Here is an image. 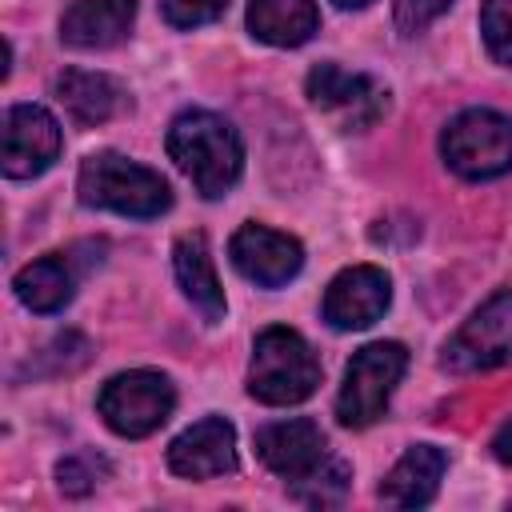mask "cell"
Listing matches in <instances>:
<instances>
[{
	"label": "cell",
	"mask_w": 512,
	"mask_h": 512,
	"mask_svg": "<svg viewBox=\"0 0 512 512\" xmlns=\"http://www.w3.org/2000/svg\"><path fill=\"white\" fill-rule=\"evenodd\" d=\"M172 268H176V280L184 288V296L192 300V308L208 320V324H220L228 304H224V288L216 280V264H212V252H208V240L204 232H184L172 248Z\"/></svg>",
	"instance_id": "17"
},
{
	"label": "cell",
	"mask_w": 512,
	"mask_h": 512,
	"mask_svg": "<svg viewBox=\"0 0 512 512\" xmlns=\"http://www.w3.org/2000/svg\"><path fill=\"white\" fill-rule=\"evenodd\" d=\"M168 156L176 160V168L196 184L200 196L216 200L224 196L240 172H244V144H240V132L208 112V108H188L172 120L168 128Z\"/></svg>",
	"instance_id": "1"
},
{
	"label": "cell",
	"mask_w": 512,
	"mask_h": 512,
	"mask_svg": "<svg viewBox=\"0 0 512 512\" xmlns=\"http://www.w3.org/2000/svg\"><path fill=\"white\" fill-rule=\"evenodd\" d=\"M448 4H452V0H396V28H400L404 36H416V32H424L436 16H444Z\"/></svg>",
	"instance_id": "23"
},
{
	"label": "cell",
	"mask_w": 512,
	"mask_h": 512,
	"mask_svg": "<svg viewBox=\"0 0 512 512\" xmlns=\"http://www.w3.org/2000/svg\"><path fill=\"white\" fill-rule=\"evenodd\" d=\"M76 280H80L76 252H48V256L24 264L12 280V288H16V300L24 308H32L40 316H52L76 296Z\"/></svg>",
	"instance_id": "16"
},
{
	"label": "cell",
	"mask_w": 512,
	"mask_h": 512,
	"mask_svg": "<svg viewBox=\"0 0 512 512\" xmlns=\"http://www.w3.org/2000/svg\"><path fill=\"white\" fill-rule=\"evenodd\" d=\"M228 0H164V20L172 28H200L220 20Z\"/></svg>",
	"instance_id": "22"
},
{
	"label": "cell",
	"mask_w": 512,
	"mask_h": 512,
	"mask_svg": "<svg viewBox=\"0 0 512 512\" xmlns=\"http://www.w3.org/2000/svg\"><path fill=\"white\" fill-rule=\"evenodd\" d=\"M132 20H136V0H72L60 16V40L80 52H100L120 44Z\"/></svg>",
	"instance_id": "14"
},
{
	"label": "cell",
	"mask_w": 512,
	"mask_h": 512,
	"mask_svg": "<svg viewBox=\"0 0 512 512\" xmlns=\"http://www.w3.org/2000/svg\"><path fill=\"white\" fill-rule=\"evenodd\" d=\"M256 456L276 476L304 480L328 460V440H324L316 420L292 416V420H276V424L256 428Z\"/></svg>",
	"instance_id": "12"
},
{
	"label": "cell",
	"mask_w": 512,
	"mask_h": 512,
	"mask_svg": "<svg viewBox=\"0 0 512 512\" xmlns=\"http://www.w3.org/2000/svg\"><path fill=\"white\" fill-rule=\"evenodd\" d=\"M52 88H56V100L64 104V112L72 116V124H80V128H96L128 108V92L104 72L64 68Z\"/></svg>",
	"instance_id": "15"
},
{
	"label": "cell",
	"mask_w": 512,
	"mask_h": 512,
	"mask_svg": "<svg viewBox=\"0 0 512 512\" xmlns=\"http://www.w3.org/2000/svg\"><path fill=\"white\" fill-rule=\"evenodd\" d=\"M444 468H448L444 448H436V444H412L396 460V468L384 476L380 500L388 508H424V504H432Z\"/></svg>",
	"instance_id": "18"
},
{
	"label": "cell",
	"mask_w": 512,
	"mask_h": 512,
	"mask_svg": "<svg viewBox=\"0 0 512 512\" xmlns=\"http://www.w3.org/2000/svg\"><path fill=\"white\" fill-rule=\"evenodd\" d=\"M316 384H320V360L296 328L272 324L256 336L252 364H248V392L260 404H272V408L300 404L316 392Z\"/></svg>",
	"instance_id": "3"
},
{
	"label": "cell",
	"mask_w": 512,
	"mask_h": 512,
	"mask_svg": "<svg viewBox=\"0 0 512 512\" xmlns=\"http://www.w3.org/2000/svg\"><path fill=\"white\" fill-rule=\"evenodd\" d=\"M228 256H232L236 272L248 276L252 284H260V288H280L304 268L300 240L288 236V232H276L268 224H244L232 236Z\"/></svg>",
	"instance_id": "10"
},
{
	"label": "cell",
	"mask_w": 512,
	"mask_h": 512,
	"mask_svg": "<svg viewBox=\"0 0 512 512\" xmlns=\"http://www.w3.org/2000/svg\"><path fill=\"white\" fill-rule=\"evenodd\" d=\"M304 88H308V100L320 112H328L344 132H360L368 124H376L384 116V108H388V88L384 84H376L364 72H348V68H340L332 60L316 64L308 72Z\"/></svg>",
	"instance_id": "8"
},
{
	"label": "cell",
	"mask_w": 512,
	"mask_h": 512,
	"mask_svg": "<svg viewBox=\"0 0 512 512\" xmlns=\"http://www.w3.org/2000/svg\"><path fill=\"white\" fill-rule=\"evenodd\" d=\"M172 408H176V388L164 372H152V368L120 372L96 396V412L104 416V424L128 440L152 436L172 416Z\"/></svg>",
	"instance_id": "6"
},
{
	"label": "cell",
	"mask_w": 512,
	"mask_h": 512,
	"mask_svg": "<svg viewBox=\"0 0 512 512\" xmlns=\"http://www.w3.org/2000/svg\"><path fill=\"white\" fill-rule=\"evenodd\" d=\"M408 368V348L396 340H376L364 344L344 372L340 396H336V420L344 428H368L372 420L384 416L400 376Z\"/></svg>",
	"instance_id": "5"
},
{
	"label": "cell",
	"mask_w": 512,
	"mask_h": 512,
	"mask_svg": "<svg viewBox=\"0 0 512 512\" xmlns=\"http://www.w3.org/2000/svg\"><path fill=\"white\" fill-rule=\"evenodd\" d=\"M344 492H348V464L344 460H332V464L324 460L312 476L296 480V496L304 504H340Z\"/></svg>",
	"instance_id": "21"
},
{
	"label": "cell",
	"mask_w": 512,
	"mask_h": 512,
	"mask_svg": "<svg viewBox=\"0 0 512 512\" xmlns=\"http://www.w3.org/2000/svg\"><path fill=\"white\" fill-rule=\"evenodd\" d=\"M316 0H248V32L272 48H300L316 36Z\"/></svg>",
	"instance_id": "19"
},
{
	"label": "cell",
	"mask_w": 512,
	"mask_h": 512,
	"mask_svg": "<svg viewBox=\"0 0 512 512\" xmlns=\"http://www.w3.org/2000/svg\"><path fill=\"white\" fill-rule=\"evenodd\" d=\"M512 364V288L488 296L444 344L448 372H488Z\"/></svg>",
	"instance_id": "7"
},
{
	"label": "cell",
	"mask_w": 512,
	"mask_h": 512,
	"mask_svg": "<svg viewBox=\"0 0 512 512\" xmlns=\"http://www.w3.org/2000/svg\"><path fill=\"white\" fill-rule=\"evenodd\" d=\"M392 304V280L376 264H352L344 268L328 292H324V320L340 332H356L376 324Z\"/></svg>",
	"instance_id": "11"
},
{
	"label": "cell",
	"mask_w": 512,
	"mask_h": 512,
	"mask_svg": "<svg viewBox=\"0 0 512 512\" xmlns=\"http://www.w3.org/2000/svg\"><path fill=\"white\" fill-rule=\"evenodd\" d=\"M336 8H364V4H372V0H332Z\"/></svg>",
	"instance_id": "26"
},
{
	"label": "cell",
	"mask_w": 512,
	"mask_h": 512,
	"mask_svg": "<svg viewBox=\"0 0 512 512\" xmlns=\"http://www.w3.org/2000/svg\"><path fill=\"white\" fill-rule=\"evenodd\" d=\"M492 456L500 460V464H512V416L500 424V432L492 436Z\"/></svg>",
	"instance_id": "25"
},
{
	"label": "cell",
	"mask_w": 512,
	"mask_h": 512,
	"mask_svg": "<svg viewBox=\"0 0 512 512\" xmlns=\"http://www.w3.org/2000/svg\"><path fill=\"white\" fill-rule=\"evenodd\" d=\"M76 192H80L84 208H104V212H120V216H136V220H152L172 208L168 180L128 156H116V152L88 156L80 164Z\"/></svg>",
	"instance_id": "2"
},
{
	"label": "cell",
	"mask_w": 512,
	"mask_h": 512,
	"mask_svg": "<svg viewBox=\"0 0 512 512\" xmlns=\"http://www.w3.org/2000/svg\"><path fill=\"white\" fill-rule=\"evenodd\" d=\"M56 480H60V488H64L68 496L92 492V484H96L92 460H88V456H68V460H60V464H56Z\"/></svg>",
	"instance_id": "24"
},
{
	"label": "cell",
	"mask_w": 512,
	"mask_h": 512,
	"mask_svg": "<svg viewBox=\"0 0 512 512\" xmlns=\"http://www.w3.org/2000/svg\"><path fill=\"white\" fill-rule=\"evenodd\" d=\"M480 32L484 48L496 64L512 68V0H484L480 8Z\"/></svg>",
	"instance_id": "20"
},
{
	"label": "cell",
	"mask_w": 512,
	"mask_h": 512,
	"mask_svg": "<svg viewBox=\"0 0 512 512\" xmlns=\"http://www.w3.org/2000/svg\"><path fill=\"white\" fill-rule=\"evenodd\" d=\"M60 124L40 104H12L4 112V176L32 180L48 172L60 156Z\"/></svg>",
	"instance_id": "9"
},
{
	"label": "cell",
	"mask_w": 512,
	"mask_h": 512,
	"mask_svg": "<svg viewBox=\"0 0 512 512\" xmlns=\"http://www.w3.org/2000/svg\"><path fill=\"white\" fill-rule=\"evenodd\" d=\"M440 156L464 180H496L512 172V116L492 108L452 116L440 136Z\"/></svg>",
	"instance_id": "4"
},
{
	"label": "cell",
	"mask_w": 512,
	"mask_h": 512,
	"mask_svg": "<svg viewBox=\"0 0 512 512\" xmlns=\"http://www.w3.org/2000/svg\"><path fill=\"white\" fill-rule=\"evenodd\" d=\"M168 468L184 480L236 472V428L224 416H204L168 444Z\"/></svg>",
	"instance_id": "13"
}]
</instances>
